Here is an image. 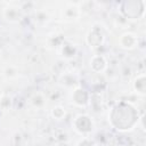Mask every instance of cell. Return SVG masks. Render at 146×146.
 Wrapping results in <instances>:
<instances>
[{
  "mask_svg": "<svg viewBox=\"0 0 146 146\" xmlns=\"http://www.w3.org/2000/svg\"><path fill=\"white\" fill-rule=\"evenodd\" d=\"M139 112L135 105L128 100H120L113 105L108 112L111 127L120 132L131 131L139 123Z\"/></svg>",
  "mask_w": 146,
  "mask_h": 146,
  "instance_id": "cell-1",
  "label": "cell"
},
{
  "mask_svg": "<svg viewBox=\"0 0 146 146\" xmlns=\"http://www.w3.org/2000/svg\"><path fill=\"white\" fill-rule=\"evenodd\" d=\"M145 5L144 0H129L120 3V13L123 18L129 19H140L145 16Z\"/></svg>",
  "mask_w": 146,
  "mask_h": 146,
  "instance_id": "cell-2",
  "label": "cell"
},
{
  "mask_svg": "<svg viewBox=\"0 0 146 146\" xmlns=\"http://www.w3.org/2000/svg\"><path fill=\"white\" fill-rule=\"evenodd\" d=\"M72 128L76 133L82 137H89L94 131L95 123L90 115L88 114H78L72 121Z\"/></svg>",
  "mask_w": 146,
  "mask_h": 146,
  "instance_id": "cell-3",
  "label": "cell"
},
{
  "mask_svg": "<svg viewBox=\"0 0 146 146\" xmlns=\"http://www.w3.org/2000/svg\"><path fill=\"white\" fill-rule=\"evenodd\" d=\"M104 41H105L104 31L100 26H97V25L92 26L86 35V43L91 49H97V48L102 47Z\"/></svg>",
  "mask_w": 146,
  "mask_h": 146,
  "instance_id": "cell-4",
  "label": "cell"
},
{
  "mask_svg": "<svg viewBox=\"0 0 146 146\" xmlns=\"http://www.w3.org/2000/svg\"><path fill=\"white\" fill-rule=\"evenodd\" d=\"M89 99H90V92L87 91L84 88L76 86L73 88L71 94V102L76 107H87L89 106Z\"/></svg>",
  "mask_w": 146,
  "mask_h": 146,
  "instance_id": "cell-5",
  "label": "cell"
},
{
  "mask_svg": "<svg viewBox=\"0 0 146 146\" xmlns=\"http://www.w3.org/2000/svg\"><path fill=\"white\" fill-rule=\"evenodd\" d=\"M138 36L136 33L133 32H130V31H127V32H123L120 36H119V40H117V43H119V47L121 49H124V50H133L136 47H138Z\"/></svg>",
  "mask_w": 146,
  "mask_h": 146,
  "instance_id": "cell-6",
  "label": "cell"
},
{
  "mask_svg": "<svg viewBox=\"0 0 146 146\" xmlns=\"http://www.w3.org/2000/svg\"><path fill=\"white\" fill-rule=\"evenodd\" d=\"M89 66H90V70L94 72V73H103L107 70V66H108V63H107V59L104 55H100V54H97V55H94L90 60H89Z\"/></svg>",
  "mask_w": 146,
  "mask_h": 146,
  "instance_id": "cell-7",
  "label": "cell"
},
{
  "mask_svg": "<svg viewBox=\"0 0 146 146\" xmlns=\"http://www.w3.org/2000/svg\"><path fill=\"white\" fill-rule=\"evenodd\" d=\"M80 15H81L80 8L76 5H73V3L67 5L62 10V17H63L64 21H67V22H73V21L79 19Z\"/></svg>",
  "mask_w": 146,
  "mask_h": 146,
  "instance_id": "cell-8",
  "label": "cell"
},
{
  "mask_svg": "<svg viewBox=\"0 0 146 146\" xmlns=\"http://www.w3.org/2000/svg\"><path fill=\"white\" fill-rule=\"evenodd\" d=\"M132 88L136 95L145 96L146 95V75L145 73H139L132 82Z\"/></svg>",
  "mask_w": 146,
  "mask_h": 146,
  "instance_id": "cell-9",
  "label": "cell"
},
{
  "mask_svg": "<svg viewBox=\"0 0 146 146\" xmlns=\"http://www.w3.org/2000/svg\"><path fill=\"white\" fill-rule=\"evenodd\" d=\"M3 17L6 18V21H8L10 23H17V22H19L22 19V11L17 7L9 6V7L5 8Z\"/></svg>",
  "mask_w": 146,
  "mask_h": 146,
  "instance_id": "cell-10",
  "label": "cell"
},
{
  "mask_svg": "<svg viewBox=\"0 0 146 146\" xmlns=\"http://www.w3.org/2000/svg\"><path fill=\"white\" fill-rule=\"evenodd\" d=\"M59 82L62 86H64L66 88H75L78 84V78L75 74H73L71 72H66L60 75Z\"/></svg>",
  "mask_w": 146,
  "mask_h": 146,
  "instance_id": "cell-11",
  "label": "cell"
},
{
  "mask_svg": "<svg viewBox=\"0 0 146 146\" xmlns=\"http://www.w3.org/2000/svg\"><path fill=\"white\" fill-rule=\"evenodd\" d=\"M76 52H78V49H76V47L73 43L64 42L60 46V55L65 59H72V58H74L75 55H76Z\"/></svg>",
  "mask_w": 146,
  "mask_h": 146,
  "instance_id": "cell-12",
  "label": "cell"
},
{
  "mask_svg": "<svg viewBox=\"0 0 146 146\" xmlns=\"http://www.w3.org/2000/svg\"><path fill=\"white\" fill-rule=\"evenodd\" d=\"M89 106L95 111L99 112L103 108V98L99 92H92L90 94V99H89Z\"/></svg>",
  "mask_w": 146,
  "mask_h": 146,
  "instance_id": "cell-13",
  "label": "cell"
},
{
  "mask_svg": "<svg viewBox=\"0 0 146 146\" xmlns=\"http://www.w3.org/2000/svg\"><path fill=\"white\" fill-rule=\"evenodd\" d=\"M30 104L38 110H42L46 106V98L41 92H35L30 98Z\"/></svg>",
  "mask_w": 146,
  "mask_h": 146,
  "instance_id": "cell-14",
  "label": "cell"
},
{
  "mask_svg": "<svg viewBox=\"0 0 146 146\" xmlns=\"http://www.w3.org/2000/svg\"><path fill=\"white\" fill-rule=\"evenodd\" d=\"M50 115H51L52 119H55L57 121H60L66 116V108L64 106H62V105H56V106H54L51 108Z\"/></svg>",
  "mask_w": 146,
  "mask_h": 146,
  "instance_id": "cell-15",
  "label": "cell"
},
{
  "mask_svg": "<svg viewBox=\"0 0 146 146\" xmlns=\"http://www.w3.org/2000/svg\"><path fill=\"white\" fill-rule=\"evenodd\" d=\"M11 106H13V99H11V97L8 96V95L1 96V98H0V110L7 111Z\"/></svg>",
  "mask_w": 146,
  "mask_h": 146,
  "instance_id": "cell-16",
  "label": "cell"
},
{
  "mask_svg": "<svg viewBox=\"0 0 146 146\" xmlns=\"http://www.w3.org/2000/svg\"><path fill=\"white\" fill-rule=\"evenodd\" d=\"M49 42L51 47H60L64 43V35L62 34H55L49 38Z\"/></svg>",
  "mask_w": 146,
  "mask_h": 146,
  "instance_id": "cell-17",
  "label": "cell"
},
{
  "mask_svg": "<svg viewBox=\"0 0 146 146\" xmlns=\"http://www.w3.org/2000/svg\"><path fill=\"white\" fill-rule=\"evenodd\" d=\"M17 73H18L17 68H16L15 66H13V65H8V66H6L5 70H3V75H5L6 78H8V79L15 78V76L17 75Z\"/></svg>",
  "mask_w": 146,
  "mask_h": 146,
  "instance_id": "cell-18",
  "label": "cell"
},
{
  "mask_svg": "<svg viewBox=\"0 0 146 146\" xmlns=\"http://www.w3.org/2000/svg\"><path fill=\"white\" fill-rule=\"evenodd\" d=\"M75 146H96V143L94 139H91L90 137H82Z\"/></svg>",
  "mask_w": 146,
  "mask_h": 146,
  "instance_id": "cell-19",
  "label": "cell"
},
{
  "mask_svg": "<svg viewBox=\"0 0 146 146\" xmlns=\"http://www.w3.org/2000/svg\"><path fill=\"white\" fill-rule=\"evenodd\" d=\"M48 18H49V16H48V14H47L44 10H39V11L35 13V19H36L38 22L43 23V22H47Z\"/></svg>",
  "mask_w": 146,
  "mask_h": 146,
  "instance_id": "cell-20",
  "label": "cell"
},
{
  "mask_svg": "<svg viewBox=\"0 0 146 146\" xmlns=\"http://www.w3.org/2000/svg\"><path fill=\"white\" fill-rule=\"evenodd\" d=\"M13 140H14V146H23L24 140H23V137H22V135L19 132H16L14 135Z\"/></svg>",
  "mask_w": 146,
  "mask_h": 146,
  "instance_id": "cell-21",
  "label": "cell"
},
{
  "mask_svg": "<svg viewBox=\"0 0 146 146\" xmlns=\"http://www.w3.org/2000/svg\"><path fill=\"white\" fill-rule=\"evenodd\" d=\"M55 146H72L70 143H67V141H58Z\"/></svg>",
  "mask_w": 146,
  "mask_h": 146,
  "instance_id": "cell-22",
  "label": "cell"
},
{
  "mask_svg": "<svg viewBox=\"0 0 146 146\" xmlns=\"http://www.w3.org/2000/svg\"><path fill=\"white\" fill-rule=\"evenodd\" d=\"M114 146H124V145H123V144H115Z\"/></svg>",
  "mask_w": 146,
  "mask_h": 146,
  "instance_id": "cell-23",
  "label": "cell"
}]
</instances>
